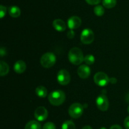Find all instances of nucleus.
Returning <instances> with one entry per match:
<instances>
[{"label": "nucleus", "mask_w": 129, "mask_h": 129, "mask_svg": "<svg viewBox=\"0 0 129 129\" xmlns=\"http://www.w3.org/2000/svg\"><path fill=\"white\" fill-rule=\"evenodd\" d=\"M48 99L53 106H60L65 101L66 94L61 90H56L50 92L48 96Z\"/></svg>", "instance_id": "1"}, {"label": "nucleus", "mask_w": 129, "mask_h": 129, "mask_svg": "<svg viewBox=\"0 0 129 129\" xmlns=\"http://www.w3.org/2000/svg\"><path fill=\"white\" fill-rule=\"evenodd\" d=\"M69 61L74 65H79L84 61V56L82 51L78 48H73L68 53Z\"/></svg>", "instance_id": "2"}, {"label": "nucleus", "mask_w": 129, "mask_h": 129, "mask_svg": "<svg viewBox=\"0 0 129 129\" xmlns=\"http://www.w3.org/2000/svg\"><path fill=\"white\" fill-rule=\"evenodd\" d=\"M56 62V56L53 53H46L42 56L40 63L44 68H49L53 67Z\"/></svg>", "instance_id": "3"}, {"label": "nucleus", "mask_w": 129, "mask_h": 129, "mask_svg": "<svg viewBox=\"0 0 129 129\" xmlns=\"http://www.w3.org/2000/svg\"><path fill=\"white\" fill-rule=\"evenodd\" d=\"M84 111V107L78 102H75L71 105L69 108V115L73 118H79L82 116Z\"/></svg>", "instance_id": "4"}, {"label": "nucleus", "mask_w": 129, "mask_h": 129, "mask_svg": "<svg viewBox=\"0 0 129 129\" xmlns=\"http://www.w3.org/2000/svg\"><path fill=\"white\" fill-rule=\"evenodd\" d=\"M94 82L100 87H105L110 82V78L104 72H97L94 76Z\"/></svg>", "instance_id": "5"}, {"label": "nucleus", "mask_w": 129, "mask_h": 129, "mask_svg": "<svg viewBox=\"0 0 129 129\" xmlns=\"http://www.w3.org/2000/svg\"><path fill=\"white\" fill-rule=\"evenodd\" d=\"M96 104L98 108L101 111H107L109 108V101L106 94H102L99 95L96 99Z\"/></svg>", "instance_id": "6"}, {"label": "nucleus", "mask_w": 129, "mask_h": 129, "mask_svg": "<svg viewBox=\"0 0 129 129\" xmlns=\"http://www.w3.org/2000/svg\"><path fill=\"white\" fill-rule=\"evenodd\" d=\"M94 34L90 29H84L81 34V41L84 44H89L93 42Z\"/></svg>", "instance_id": "7"}, {"label": "nucleus", "mask_w": 129, "mask_h": 129, "mask_svg": "<svg viewBox=\"0 0 129 129\" xmlns=\"http://www.w3.org/2000/svg\"><path fill=\"white\" fill-rule=\"evenodd\" d=\"M57 79L58 82L62 85H66L69 84L71 81V76L69 72L66 70H60L57 73Z\"/></svg>", "instance_id": "8"}, {"label": "nucleus", "mask_w": 129, "mask_h": 129, "mask_svg": "<svg viewBox=\"0 0 129 129\" xmlns=\"http://www.w3.org/2000/svg\"><path fill=\"white\" fill-rule=\"evenodd\" d=\"M34 116L38 121H43L46 120L47 118L48 111L44 106H39L35 110Z\"/></svg>", "instance_id": "9"}, {"label": "nucleus", "mask_w": 129, "mask_h": 129, "mask_svg": "<svg viewBox=\"0 0 129 129\" xmlns=\"http://www.w3.org/2000/svg\"><path fill=\"white\" fill-rule=\"evenodd\" d=\"M81 19L78 16H71L68 20V27L69 29H78L81 25Z\"/></svg>", "instance_id": "10"}, {"label": "nucleus", "mask_w": 129, "mask_h": 129, "mask_svg": "<svg viewBox=\"0 0 129 129\" xmlns=\"http://www.w3.org/2000/svg\"><path fill=\"white\" fill-rule=\"evenodd\" d=\"M90 68L88 65H86V64H82L78 69V76L81 78H83V79H85V78H88L90 75Z\"/></svg>", "instance_id": "11"}, {"label": "nucleus", "mask_w": 129, "mask_h": 129, "mask_svg": "<svg viewBox=\"0 0 129 129\" xmlns=\"http://www.w3.org/2000/svg\"><path fill=\"white\" fill-rule=\"evenodd\" d=\"M26 68V63L23 60H18L14 64V71L17 73H22L25 71Z\"/></svg>", "instance_id": "12"}, {"label": "nucleus", "mask_w": 129, "mask_h": 129, "mask_svg": "<svg viewBox=\"0 0 129 129\" xmlns=\"http://www.w3.org/2000/svg\"><path fill=\"white\" fill-rule=\"evenodd\" d=\"M53 27L55 30L59 32H63L66 29V25L65 22L61 19H56L54 20Z\"/></svg>", "instance_id": "13"}, {"label": "nucleus", "mask_w": 129, "mask_h": 129, "mask_svg": "<svg viewBox=\"0 0 129 129\" xmlns=\"http://www.w3.org/2000/svg\"><path fill=\"white\" fill-rule=\"evenodd\" d=\"M9 15L13 18H17L21 15V10L18 6H11L8 8Z\"/></svg>", "instance_id": "14"}, {"label": "nucleus", "mask_w": 129, "mask_h": 129, "mask_svg": "<svg viewBox=\"0 0 129 129\" xmlns=\"http://www.w3.org/2000/svg\"><path fill=\"white\" fill-rule=\"evenodd\" d=\"M35 94L39 97L44 98V97H46L47 95V90L45 87L42 85L38 86L35 89Z\"/></svg>", "instance_id": "15"}, {"label": "nucleus", "mask_w": 129, "mask_h": 129, "mask_svg": "<svg viewBox=\"0 0 129 129\" xmlns=\"http://www.w3.org/2000/svg\"><path fill=\"white\" fill-rule=\"evenodd\" d=\"M25 129H41V125L39 121L31 120L26 124Z\"/></svg>", "instance_id": "16"}, {"label": "nucleus", "mask_w": 129, "mask_h": 129, "mask_svg": "<svg viewBox=\"0 0 129 129\" xmlns=\"http://www.w3.org/2000/svg\"><path fill=\"white\" fill-rule=\"evenodd\" d=\"M9 72V66L3 61H0V75L1 77L6 75Z\"/></svg>", "instance_id": "17"}, {"label": "nucleus", "mask_w": 129, "mask_h": 129, "mask_svg": "<svg viewBox=\"0 0 129 129\" xmlns=\"http://www.w3.org/2000/svg\"><path fill=\"white\" fill-rule=\"evenodd\" d=\"M102 3L106 8H112L117 5V0H103Z\"/></svg>", "instance_id": "18"}, {"label": "nucleus", "mask_w": 129, "mask_h": 129, "mask_svg": "<svg viewBox=\"0 0 129 129\" xmlns=\"http://www.w3.org/2000/svg\"><path fill=\"white\" fill-rule=\"evenodd\" d=\"M62 129H76V125L73 121L68 120L63 123Z\"/></svg>", "instance_id": "19"}, {"label": "nucleus", "mask_w": 129, "mask_h": 129, "mask_svg": "<svg viewBox=\"0 0 129 129\" xmlns=\"http://www.w3.org/2000/svg\"><path fill=\"white\" fill-rule=\"evenodd\" d=\"M94 13L96 16H102L105 13L104 8L100 5H97L94 8Z\"/></svg>", "instance_id": "20"}, {"label": "nucleus", "mask_w": 129, "mask_h": 129, "mask_svg": "<svg viewBox=\"0 0 129 129\" xmlns=\"http://www.w3.org/2000/svg\"><path fill=\"white\" fill-rule=\"evenodd\" d=\"M84 62L86 63V64H88V65H91L95 61V58L94 56L92 54H87L85 57H84Z\"/></svg>", "instance_id": "21"}, {"label": "nucleus", "mask_w": 129, "mask_h": 129, "mask_svg": "<svg viewBox=\"0 0 129 129\" xmlns=\"http://www.w3.org/2000/svg\"><path fill=\"white\" fill-rule=\"evenodd\" d=\"M43 129H56V127L54 123L47 122L43 126Z\"/></svg>", "instance_id": "22"}, {"label": "nucleus", "mask_w": 129, "mask_h": 129, "mask_svg": "<svg viewBox=\"0 0 129 129\" xmlns=\"http://www.w3.org/2000/svg\"><path fill=\"white\" fill-rule=\"evenodd\" d=\"M6 8L3 5L0 6V18H3L4 16L6 15Z\"/></svg>", "instance_id": "23"}, {"label": "nucleus", "mask_w": 129, "mask_h": 129, "mask_svg": "<svg viewBox=\"0 0 129 129\" xmlns=\"http://www.w3.org/2000/svg\"><path fill=\"white\" fill-rule=\"evenodd\" d=\"M86 2L90 5H97L101 2L102 0H85Z\"/></svg>", "instance_id": "24"}, {"label": "nucleus", "mask_w": 129, "mask_h": 129, "mask_svg": "<svg viewBox=\"0 0 129 129\" xmlns=\"http://www.w3.org/2000/svg\"><path fill=\"white\" fill-rule=\"evenodd\" d=\"M67 36L69 39H72L75 36V32H74V30H72V29H70L69 31L68 32V34H67Z\"/></svg>", "instance_id": "25"}, {"label": "nucleus", "mask_w": 129, "mask_h": 129, "mask_svg": "<svg viewBox=\"0 0 129 129\" xmlns=\"http://www.w3.org/2000/svg\"><path fill=\"white\" fill-rule=\"evenodd\" d=\"M124 126L126 129H129V116L125 118L124 120Z\"/></svg>", "instance_id": "26"}, {"label": "nucleus", "mask_w": 129, "mask_h": 129, "mask_svg": "<svg viewBox=\"0 0 129 129\" xmlns=\"http://www.w3.org/2000/svg\"><path fill=\"white\" fill-rule=\"evenodd\" d=\"M6 49L5 48H1V49H0V54H1V56L3 57V56L6 55Z\"/></svg>", "instance_id": "27"}, {"label": "nucleus", "mask_w": 129, "mask_h": 129, "mask_svg": "<svg viewBox=\"0 0 129 129\" xmlns=\"http://www.w3.org/2000/svg\"><path fill=\"white\" fill-rule=\"evenodd\" d=\"M117 82V79L115 77H112V78H110V83H111L112 84H115Z\"/></svg>", "instance_id": "28"}, {"label": "nucleus", "mask_w": 129, "mask_h": 129, "mask_svg": "<svg viewBox=\"0 0 129 129\" xmlns=\"http://www.w3.org/2000/svg\"><path fill=\"white\" fill-rule=\"evenodd\" d=\"M110 129H122V128L118 125H113L110 128Z\"/></svg>", "instance_id": "29"}, {"label": "nucleus", "mask_w": 129, "mask_h": 129, "mask_svg": "<svg viewBox=\"0 0 129 129\" xmlns=\"http://www.w3.org/2000/svg\"><path fill=\"white\" fill-rule=\"evenodd\" d=\"M125 101L127 103H129V92L127 93L125 96Z\"/></svg>", "instance_id": "30"}, {"label": "nucleus", "mask_w": 129, "mask_h": 129, "mask_svg": "<svg viewBox=\"0 0 129 129\" xmlns=\"http://www.w3.org/2000/svg\"><path fill=\"white\" fill-rule=\"evenodd\" d=\"M82 129H93V128H92L91 126H89V125H86V126H84Z\"/></svg>", "instance_id": "31"}, {"label": "nucleus", "mask_w": 129, "mask_h": 129, "mask_svg": "<svg viewBox=\"0 0 129 129\" xmlns=\"http://www.w3.org/2000/svg\"><path fill=\"white\" fill-rule=\"evenodd\" d=\"M100 129H107V128H105V127H102V128H100Z\"/></svg>", "instance_id": "32"}, {"label": "nucleus", "mask_w": 129, "mask_h": 129, "mask_svg": "<svg viewBox=\"0 0 129 129\" xmlns=\"http://www.w3.org/2000/svg\"><path fill=\"white\" fill-rule=\"evenodd\" d=\"M127 111H128V113H129V106H128V108H127Z\"/></svg>", "instance_id": "33"}]
</instances>
